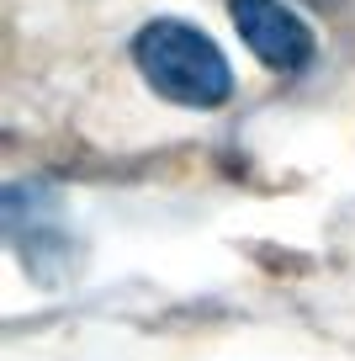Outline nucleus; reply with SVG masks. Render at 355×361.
<instances>
[{
    "instance_id": "obj_2",
    "label": "nucleus",
    "mask_w": 355,
    "mask_h": 361,
    "mask_svg": "<svg viewBox=\"0 0 355 361\" xmlns=\"http://www.w3.org/2000/svg\"><path fill=\"white\" fill-rule=\"evenodd\" d=\"M228 16L244 37V48L266 69L297 75L313 64V32L302 27V16L292 6H281V0H228Z\"/></svg>"
},
{
    "instance_id": "obj_1",
    "label": "nucleus",
    "mask_w": 355,
    "mask_h": 361,
    "mask_svg": "<svg viewBox=\"0 0 355 361\" xmlns=\"http://www.w3.org/2000/svg\"><path fill=\"white\" fill-rule=\"evenodd\" d=\"M133 64L175 106L212 112V106H223L233 96V69L223 59V48L201 27L175 22V16H159L133 37Z\"/></svg>"
},
{
    "instance_id": "obj_3",
    "label": "nucleus",
    "mask_w": 355,
    "mask_h": 361,
    "mask_svg": "<svg viewBox=\"0 0 355 361\" xmlns=\"http://www.w3.org/2000/svg\"><path fill=\"white\" fill-rule=\"evenodd\" d=\"M318 6H323V0H318Z\"/></svg>"
}]
</instances>
